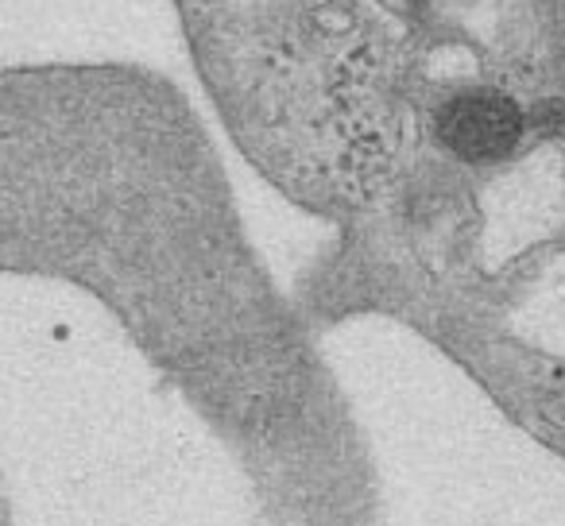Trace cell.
<instances>
[{"label":"cell","instance_id":"cell-1","mask_svg":"<svg viewBox=\"0 0 565 526\" xmlns=\"http://www.w3.org/2000/svg\"><path fill=\"white\" fill-rule=\"evenodd\" d=\"M438 136L454 155L492 163L511 155L523 136V117L500 94H461L438 112Z\"/></svg>","mask_w":565,"mask_h":526}]
</instances>
